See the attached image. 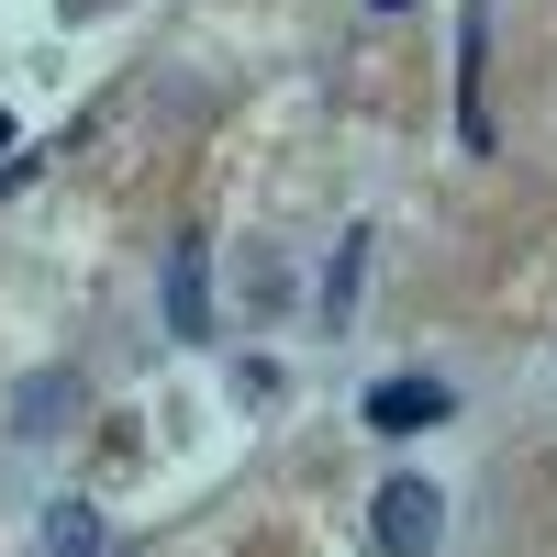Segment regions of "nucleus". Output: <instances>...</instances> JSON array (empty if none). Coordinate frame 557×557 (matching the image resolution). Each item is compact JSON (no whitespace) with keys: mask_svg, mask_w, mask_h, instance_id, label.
Returning <instances> with one entry per match:
<instances>
[{"mask_svg":"<svg viewBox=\"0 0 557 557\" xmlns=\"http://www.w3.org/2000/svg\"><path fill=\"white\" fill-rule=\"evenodd\" d=\"M168 335L178 346H212V290H201V246L168 257Z\"/></svg>","mask_w":557,"mask_h":557,"instance_id":"nucleus-3","label":"nucleus"},{"mask_svg":"<svg viewBox=\"0 0 557 557\" xmlns=\"http://www.w3.org/2000/svg\"><path fill=\"white\" fill-rule=\"evenodd\" d=\"M435 480H391L380 502H368V524H380V557H435Z\"/></svg>","mask_w":557,"mask_h":557,"instance_id":"nucleus-1","label":"nucleus"},{"mask_svg":"<svg viewBox=\"0 0 557 557\" xmlns=\"http://www.w3.org/2000/svg\"><path fill=\"white\" fill-rule=\"evenodd\" d=\"M357 412H368V435H424V424L457 412V391H446V380H380Z\"/></svg>","mask_w":557,"mask_h":557,"instance_id":"nucleus-2","label":"nucleus"},{"mask_svg":"<svg viewBox=\"0 0 557 557\" xmlns=\"http://www.w3.org/2000/svg\"><path fill=\"white\" fill-rule=\"evenodd\" d=\"M368 12H412V0H368Z\"/></svg>","mask_w":557,"mask_h":557,"instance_id":"nucleus-7","label":"nucleus"},{"mask_svg":"<svg viewBox=\"0 0 557 557\" xmlns=\"http://www.w3.org/2000/svg\"><path fill=\"white\" fill-rule=\"evenodd\" d=\"M67 412H78V368H45V380H23L12 424H23V435H67Z\"/></svg>","mask_w":557,"mask_h":557,"instance_id":"nucleus-4","label":"nucleus"},{"mask_svg":"<svg viewBox=\"0 0 557 557\" xmlns=\"http://www.w3.org/2000/svg\"><path fill=\"white\" fill-rule=\"evenodd\" d=\"M45 557H112L101 513H89V502H57V513H45Z\"/></svg>","mask_w":557,"mask_h":557,"instance_id":"nucleus-5","label":"nucleus"},{"mask_svg":"<svg viewBox=\"0 0 557 557\" xmlns=\"http://www.w3.org/2000/svg\"><path fill=\"white\" fill-rule=\"evenodd\" d=\"M357 278H368V235H346V246H335V278H323V323H346V312H357Z\"/></svg>","mask_w":557,"mask_h":557,"instance_id":"nucleus-6","label":"nucleus"}]
</instances>
